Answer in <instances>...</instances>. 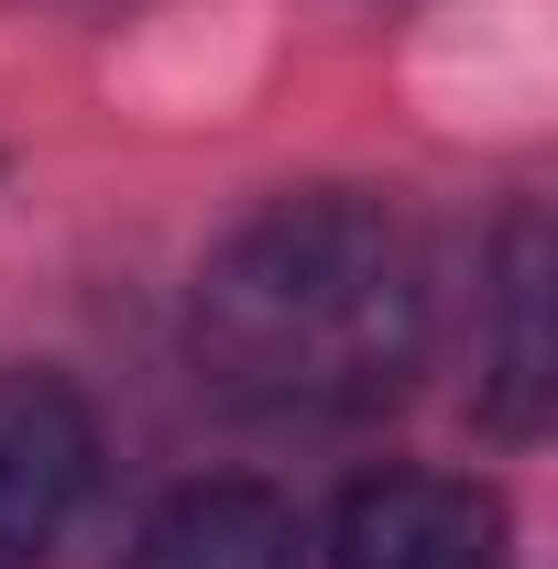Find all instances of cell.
Returning a JSON list of instances; mask_svg holds the SVG:
<instances>
[{
  "mask_svg": "<svg viewBox=\"0 0 558 569\" xmlns=\"http://www.w3.org/2000/svg\"><path fill=\"white\" fill-rule=\"evenodd\" d=\"M187 351L230 406L361 417L427 361V263L383 198H275L209 252L187 296Z\"/></svg>",
  "mask_w": 558,
  "mask_h": 569,
  "instance_id": "cell-1",
  "label": "cell"
},
{
  "mask_svg": "<svg viewBox=\"0 0 558 569\" xmlns=\"http://www.w3.org/2000/svg\"><path fill=\"white\" fill-rule=\"evenodd\" d=\"M88 471H99L88 406L56 372H0V569H44V548L88 503Z\"/></svg>",
  "mask_w": 558,
  "mask_h": 569,
  "instance_id": "cell-2",
  "label": "cell"
},
{
  "mask_svg": "<svg viewBox=\"0 0 558 569\" xmlns=\"http://www.w3.org/2000/svg\"><path fill=\"white\" fill-rule=\"evenodd\" d=\"M329 569H504V503L449 471H372L340 493Z\"/></svg>",
  "mask_w": 558,
  "mask_h": 569,
  "instance_id": "cell-3",
  "label": "cell"
},
{
  "mask_svg": "<svg viewBox=\"0 0 558 569\" xmlns=\"http://www.w3.org/2000/svg\"><path fill=\"white\" fill-rule=\"evenodd\" d=\"M121 569H307V537L275 482H187L132 526Z\"/></svg>",
  "mask_w": 558,
  "mask_h": 569,
  "instance_id": "cell-4",
  "label": "cell"
},
{
  "mask_svg": "<svg viewBox=\"0 0 558 569\" xmlns=\"http://www.w3.org/2000/svg\"><path fill=\"white\" fill-rule=\"evenodd\" d=\"M492 417H548V219L537 209L504 219V263H492Z\"/></svg>",
  "mask_w": 558,
  "mask_h": 569,
  "instance_id": "cell-5",
  "label": "cell"
}]
</instances>
